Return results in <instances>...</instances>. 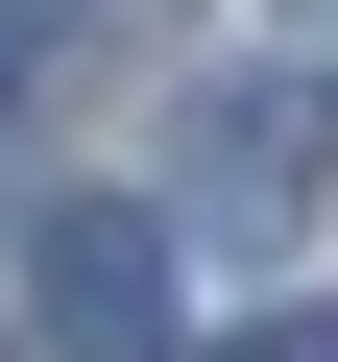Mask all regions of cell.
<instances>
[{
    "label": "cell",
    "instance_id": "1",
    "mask_svg": "<svg viewBox=\"0 0 338 362\" xmlns=\"http://www.w3.org/2000/svg\"><path fill=\"white\" fill-rule=\"evenodd\" d=\"M314 169H338V73H218V97H194V218H218V242L314 218Z\"/></svg>",
    "mask_w": 338,
    "mask_h": 362
},
{
    "label": "cell",
    "instance_id": "2",
    "mask_svg": "<svg viewBox=\"0 0 338 362\" xmlns=\"http://www.w3.org/2000/svg\"><path fill=\"white\" fill-rule=\"evenodd\" d=\"M25 314H49V362H169V218H49Z\"/></svg>",
    "mask_w": 338,
    "mask_h": 362
},
{
    "label": "cell",
    "instance_id": "3",
    "mask_svg": "<svg viewBox=\"0 0 338 362\" xmlns=\"http://www.w3.org/2000/svg\"><path fill=\"white\" fill-rule=\"evenodd\" d=\"M218 362H338V338H314V314H290V338H218Z\"/></svg>",
    "mask_w": 338,
    "mask_h": 362
},
{
    "label": "cell",
    "instance_id": "4",
    "mask_svg": "<svg viewBox=\"0 0 338 362\" xmlns=\"http://www.w3.org/2000/svg\"><path fill=\"white\" fill-rule=\"evenodd\" d=\"M0 73H25V0H0Z\"/></svg>",
    "mask_w": 338,
    "mask_h": 362
},
{
    "label": "cell",
    "instance_id": "5",
    "mask_svg": "<svg viewBox=\"0 0 338 362\" xmlns=\"http://www.w3.org/2000/svg\"><path fill=\"white\" fill-rule=\"evenodd\" d=\"M290 25H338V0H290Z\"/></svg>",
    "mask_w": 338,
    "mask_h": 362
},
{
    "label": "cell",
    "instance_id": "6",
    "mask_svg": "<svg viewBox=\"0 0 338 362\" xmlns=\"http://www.w3.org/2000/svg\"><path fill=\"white\" fill-rule=\"evenodd\" d=\"M0 362H25V338H0Z\"/></svg>",
    "mask_w": 338,
    "mask_h": 362
}]
</instances>
